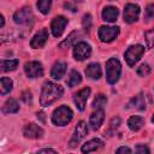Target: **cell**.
<instances>
[{"label": "cell", "mask_w": 154, "mask_h": 154, "mask_svg": "<svg viewBox=\"0 0 154 154\" xmlns=\"http://www.w3.org/2000/svg\"><path fill=\"white\" fill-rule=\"evenodd\" d=\"M64 94V88L57 83L53 82H46L42 87L40 102L41 106L47 107L51 106L53 102H55L58 99H60Z\"/></svg>", "instance_id": "6da1fadb"}, {"label": "cell", "mask_w": 154, "mask_h": 154, "mask_svg": "<svg viewBox=\"0 0 154 154\" xmlns=\"http://www.w3.org/2000/svg\"><path fill=\"white\" fill-rule=\"evenodd\" d=\"M72 117H73V113H72L71 108L63 105L53 112L52 122H53V124H55L58 126H64V125H67L71 122Z\"/></svg>", "instance_id": "7a4b0ae2"}, {"label": "cell", "mask_w": 154, "mask_h": 154, "mask_svg": "<svg viewBox=\"0 0 154 154\" xmlns=\"http://www.w3.org/2000/svg\"><path fill=\"white\" fill-rule=\"evenodd\" d=\"M122 65L117 58H111L106 63V79L109 84H114L120 76Z\"/></svg>", "instance_id": "3957f363"}, {"label": "cell", "mask_w": 154, "mask_h": 154, "mask_svg": "<svg viewBox=\"0 0 154 154\" xmlns=\"http://www.w3.org/2000/svg\"><path fill=\"white\" fill-rule=\"evenodd\" d=\"M143 53H144V47L142 45H135L126 49V52L124 53V58L129 66H134L141 59Z\"/></svg>", "instance_id": "277c9868"}, {"label": "cell", "mask_w": 154, "mask_h": 154, "mask_svg": "<svg viewBox=\"0 0 154 154\" xmlns=\"http://www.w3.org/2000/svg\"><path fill=\"white\" fill-rule=\"evenodd\" d=\"M99 38L102 42H112L118 35H119V26H107V25H102L99 29Z\"/></svg>", "instance_id": "5b68a950"}, {"label": "cell", "mask_w": 154, "mask_h": 154, "mask_svg": "<svg viewBox=\"0 0 154 154\" xmlns=\"http://www.w3.org/2000/svg\"><path fill=\"white\" fill-rule=\"evenodd\" d=\"M87 134H88L87 124H85V122L81 120V122L77 124V126H76V129H75V132H73V135H72V137H71V140H70V142H69L70 147H71V148H75V147L87 136Z\"/></svg>", "instance_id": "8992f818"}, {"label": "cell", "mask_w": 154, "mask_h": 154, "mask_svg": "<svg viewBox=\"0 0 154 154\" xmlns=\"http://www.w3.org/2000/svg\"><path fill=\"white\" fill-rule=\"evenodd\" d=\"M90 54H91V47L87 42L81 41V42L75 45V47H73V57H75L76 60L82 61L84 59H88L90 57Z\"/></svg>", "instance_id": "52a82bcc"}, {"label": "cell", "mask_w": 154, "mask_h": 154, "mask_svg": "<svg viewBox=\"0 0 154 154\" xmlns=\"http://www.w3.org/2000/svg\"><path fill=\"white\" fill-rule=\"evenodd\" d=\"M25 75L29 78H38L43 75V67L38 61H28L24 65Z\"/></svg>", "instance_id": "ba28073f"}, {"label": "cell", "mask_w": 154, "mask_h": 154, "mask_svg": "<svg viewBox=\"0 0 154 154\" xmlns=\"http://www.w3.org/2000/svg\"><path fill=\"white\" fill-rule=\"evenodd\" d=\"M140 16V6L135 4H128L124 7V20L129 24L135 23Z\"/></svg>", "instance_id": "9c48e42d"}, {"label": "cell", "mask_w": 154, "mask_h": 154, "mask_svg": "<svg viewBox=\"0 0 154 154\" xmlns=\"http://www.w3.org/2000/svg\"><path fill=\"white\" fill-rule=\"evenodd\" d=\"M32 19H34V14H32L31 10L28 8V7L18 10L13 14V20L17 24H29V23L32 22Z\"/></svg>", "instance_id": "30bf717a"}, {"label": "cell", "mask_w": 154, "mask_h": 154, "mask_svg": "<svg viewBox=\"0 0 154 154\" xmlns=\"http://www.w3.org/2000/svg\"><path fill=\"white\" fill-rule=\"evenodd\" d=\"M67 24V19L63 16H58L55 17L53 20H52V24H51V30H52V34L54 37H60L64 32V29Z\"/></svg>", "instance_id": "8fae6325"}, {"label": "cell", "mask_w": 154, "mask_h": 154, "mask_svg": "<svg viewBox=\"0 0 154 154\" xmlns=\"http://www.w3.org/2000/svg\"><path fill=\"white\" fill-rule=\"evenodd\" d=\"M89 95H90V88H88V87L81 89L78 93H76L73 95V102H75L76 107L79 111H84L85 103H87V100H88Z\"/></svg>", "instance_id": "7c38bea8"}, {"label": "cell", "mask_w": 154, "mask_h": 154, "mask_svg": "<svg viewBox=\"0 0 154 154\" xmlns=\"http://www.w3.org/2000/svg\"><path fill=\"white\" fill-rule=\"evenodd\" d=\"M23 135L26 138H41L43 135V129L34 123L26 124L23 129Z\"/></svg>", "instance_id": "4fadbf2b"}, {"label": "cell", "mask_w": 154, "mask_h": 154, "mask_svg": "<svg viewBox=\"0 0 154 154\" xmlns=\"http://www.w3.org/2000/svg\"><path fill=\"white\" fill-rule=\"evenodd\" d=\"M47 38H48V31H47V29L40 30L31 38V42H30L31 48H41V47H43L45 43L47 42Z\"/></svg>", "instance_id": "5bb4252c"}, {"label": "cell", "mask_w": 154, "mask_h": 154, "mask_svg": "<svg viewBox=\"0 0 154 154\" xmlns=\"http://www.w3.org/2000/svg\"><path fill=\"white\" fill-rule=\"evenodd\" d=\"M103 118H105L103 108H99L95 112H93L90 114V119H89V124H90L91 129L93 130H97L101 126V124L103 122Z\"/></svg>", "instance_id": "9a60e30c"}, {"label": "cell", "mask_w": 154, "mask_h": 154, "mask_svg": "<svg viewBox=\"0 0 154 154\" xmlns=\"http://www.w3.org/2000/svg\"><path fill=\"white\" fill-rule=\"evenodd\" d=\"M66 63L64 61H57L53 67H52V71H51V77L54 78V79H61L66 72Z\"/></svg>", "instance_id": "2e32d148"}, {"label": "cell", "mask_w": 154, "mask_h": 154, "mask_svg": "<svg viewBox=\"0 0 154 154\" xmlns=\"http://www.w3.org/2000/svg\"><path fill=\"white\" fill-rule=\"evenodd\" d=\"M126 108L140 109V111L146 109V100H144L143 94H137L136 96H134V97H132V99H131V100L128 102Z\"/></svg>", "instance_id": "e0dca14e"}, {"label": "cell", "mask_w": 154, "mask_h": 154, "mask_svg": "<svg viewBox=\"0 0 154 154\" xmlns=\"http://www.w3.org/2000/svg\"><path fill=\"white\" fill-rule=\"evenodd\" d=\"M118 8L114 7V6H106L102 11V19L105 22H108V23H113L117 20V17H118Z\"/></svg>", "instance_id": "ac0fdd59"}, {"label": "cell", "mask_w": 154, "mask_h": 154, "mask_svg": "<svg viewBox=\"0 0 154 154\" xmlns=\"http://www.w3.org/2000/svg\"><path fill=\"white\" fill-rule=\"evenodd\" d=\"M85 75L90 79H99L101 77V67L97 63H91L85 69Z\"/></svg>", "instance_id": "d6986e66"}, {"label": "cell", "mask_w": 154, "mask_h": 154, "mask_svg": "<svg viewBox=\"0 0 154 154\" xmlns=\"http://www.w3.org/2000/svg\"><path fill=\"white\" fill-rule=\"evenodd\" d=\"M103 146V142L100 140V138H93L90 141H88L87 143L83 144L82 147V152L83 153H89V152H95L97 149H100L101 147Z\"/></svg>", "instance_id": "ffe728a7"}, {"label": "cell", "mask_w": 154, "mask_h": 154, "mask_svg": "<svg viewBox=\"0 0 154 154\" xmlns=\"http://www.w3.org/2000/svg\"><path fill=\"white\" fill-rule=\"evenodd\" d=\"M144 125V119L140 116H132L128 120V126L131 131H138Z\"/></svg>", "instance_id": "44dd1931"}, {"label": "cell", "mask_w": 154, "mask_h": 154, "mask_svg": "<svg viewBox=\"0 0 154 154\" xmlns=\"http://www.w3.org/2000/svg\"><path fill=\"white\" fill-rule=\"evenodd\" d=\"M18 109H19V103H18V101L16 99H8V100H6V102L2 106V112L6 113V114H8V113H16V112H18Z\"/></svg>", "instance_id": "7402d4cb"}, {"label": "cell", "mask_w": 154, "mask_h": 154, "mask_svg": "<svg viewBox=\"0 0 154 154\" xmlns=\"http://www.w3.org/2000/svg\"><path fill=\"white\" fill-rule=\"evenodd\" d=\"M81 82H82L81 73H79L78 71H76V70H72V71L70 72V76H69V78H67V81H66V84H67L70 88H72V87H76L77 84H79Z\"/></svg>", "instance_id": "603a6c76"}, {"label": "cell", "mask_w": 154, "mask_h": 154, "mask_svg": "<svg viewBox=\"0 0 154 154\" xmlns=\"http://www.w3.org/2000/svg\"><path fill=\"white\" fill-rule=\"evenodd\" d=\"M78 36H79V32H78V31H72V32L66 37V40H64V41L59 45V48H61V49L69 48L70 46H72V45L76 42V40H77Z\"/></svg>", "instance_id": "cb8c5ba5"}, {"label": "cell", "mask_w": 154, "mask_h": 154, "mask_svg": "<svg viewBox=\"0 0 154 154\" xmlns=\"http://www.w3.org/2000/svg\"><path fill=\"white\" fill-rule=\"evenodd\" d=\"M19 61L18 59H12V60H6V59H2L1 60V70L4 72H7V71H13L17 66H18Z\"/></svg>", "instance_id": "d4e9b609"}, {"label": "cell", "mask_w": 154, "mask_h": 154, "mask_svg": "<svg viewBox=\"0 0 154 154\" xmlns=\"http://www.w3.org/2000/svg\"><path fill=\"white\" fill-rule=\"evenodd\" d=\"M13 87V82L11 78L8 77H1V95H5L7 93H10L12 90Z\"/></svg>", "instance_id": "484cf974"}, {"label": "cell", "mask_w": 154, "mask_h": 154, "mask_svg": "<svg viewBox=\"0 0 154 154\" xmlns=\"http://www.w3.org/2000/svg\"><path fill=\"white\" fill-rule=\"evenodd\" d=\"M37 8L41 13L47 14L51 10V5H52V0H38L37 1Z\"/></svg>", "instance_id": "4316f807"}, {"label": "cell", "mask_w": 154, "mask_h": 154, "mask_svg": "<svg viewBox=\"0 0 154 154\" xmlns=\"http://www.w3.org/2000/svg\"><path fill=\"white\" fill-rule=\"evenodd\" d=\"M106 102H107V97H106L103 94H99V95L94 99V101H93V107H94L95 109L103 108L105 105H106Z\"/></svg>", "instance_id": "83f0119b"}, {"label": "cell", "mask_w": 154, "mask_h": 154, "mask_svg": "<svg viewBox=\"0 0 154 154\" xmlns=\"http://www.w3.org/2000/svg\"><path fill=\"white\" fill-rule=\"evenodd\" d=\"M144 37H146V42H147V47L148 48H153L154 47V28L146 31L144 34Z\"/></svg>", "instance_id": "f1b7e54d"}, {"label": "cell", "mask_w": 154, "mask_h": 154, "mask_svg": "<svg viewBox=\"0 0 154 154\" xmlns=\"http://www.w3.org/2000/svg\"><path fill=\"white\" fill-rule=\"evenodd\" d=\"M150 71H152V69H150V66L148 64H142L137 69V75L141 76V77H147L150 73Z\"/></svg>", "instance_id": "f546056e"}, {"label": "cell", "mask_w": 154, "mask_h": 154, "mask_svg": "<svg viewBox=\"0 0 154 154\" xmlns=\"http://www.w3.org/2000/svg\"><path fill=\"white\" fill-rule=\"evenodd\" d=\"M82 25H83V29H84L85 31H89V30H90V28H91V16H90L89 13L83 16Z\"/></svg>", "instance_id": "4dcf8cb0"}, {"label": "cell", "mask_w": 154, "mask_h": 154, "mask_svg": "<svg viewBox=\"0 0 154 154\" xmlns=\"http://www.w3.org/2000/svg\"><path fill=\"white\" fill-rule=\"evenodd\" d=\"M154 17V4H149L146 7V19H150Z\"/></svg>", "instance_id": "1f68e13d"}, {"label": "cell", "mask_w": 154, "mask_h": 154, "mask_svg": "<svg viewBox=\"0 0 154 154\" xmlns=\"http://www.w3.org/2000/svg\"><path fill=\"white\" fill-rule=\"evenodd\" d=\"M135 152L136 153H149V148L147 146H143V144H138L136 148H135Z\"/></svg>", "instance_id": "d6a6232c"}, {"label": "cell", "mask_w": 154, "mask_h": 154, "mask_svg": "<svg viewBox=\"0 0 154 154\" xmlns=\"http://www.w3.org/2000/svg\"><path fill=\"white\" fill-rule=\"evenodd\" d=\"M119 124H120V119H119L118 117H116V118H113V119L111 120V130L113 131L114 129H117V128L119 126Z\"/></svg>", "instance_id": "836d02e7"}, {"label": "cell", "mask_w": 154, "mask_h": 154, "mask_svg": "<svg viewBox=\"0 0 154 154\" xmlns=\"http://www.w3.org/2000/svg\"><path fill=\"white\" fill-rule=\"evenodd\" d=\"M23 100H24V102H30L31 101V93L30 91H25L24 94H23Z\"/></svg>", "instance_id": "e575fe53"}, {"label": "cell", "mask_w": 154, "mask_h": 154, "mask_svg": "<svg viewBox=\"0 0 154 154\" xmlns=\"http://www.w3.org/2000/svg\"><path fill=\"white\" fill-rule=\"evenodd\" d=\"M117 153H128V154H130L131 153V149L129 147H119L117 149Z\"/></svg>", "instance_id": "d590c367"}, {"label": "cell", "mask_w": 154, "mask_h": 154, "mask_svg": "<svg viewBox=\"0 0 154 154\" xmlns=\"http://www.w3.org/2000/svg\"><path fill=\"white\" fill-rule=\"evenodd\" d=\"M38 153H53V154H55L57 152H55L54 149H49V148H46V149H41V150H38Z\"/></svg>", "instance_id": "8d00e7d4"}, {"label": "cell", "mask_w": 154, "mask_h": 154, "mask_svg": "<svg viewBox=\"0 0 154 154\" xmlns=\"http://www.w3.org/2000/svg\"><path fill=\"white\" fill-rule=\"evenodd\" d=\"M65 7H66V8H67V7H69V8H71V11H72V12H76V11H77V8H76V7L71 6V4H67V2L65 4Z\"/></svg>", "instance_id": "74e56055"}, {"label": "cell", "mask_w": 154, "mask_h": 154, "mask_svg": "<svg viewBox=\"0 0 154 154\" xmlns=\"http://www.w3.org/2000/svg\"><path fill=\"white\" fill-rule=\"evenodd\" d=\"M4 24H5V19H4V16H1V24H0V26L4 28Z\"/></svg>", "instance_id": "f35d334b"}, {"label": "cell", "mask_w": 154, "mask_h": 154, "mask_svg": "<svg viewBox=\"0 0 154 154\" xmlns=\"http://www.w3.org/2000/svg\"><path fill=\"white\" fill-rule=\"evenodd\" d=\"M152 122L154 123V114H153V117H152Z\"/></svg>", "instance_id": "ab89813d"}]
</instances>
